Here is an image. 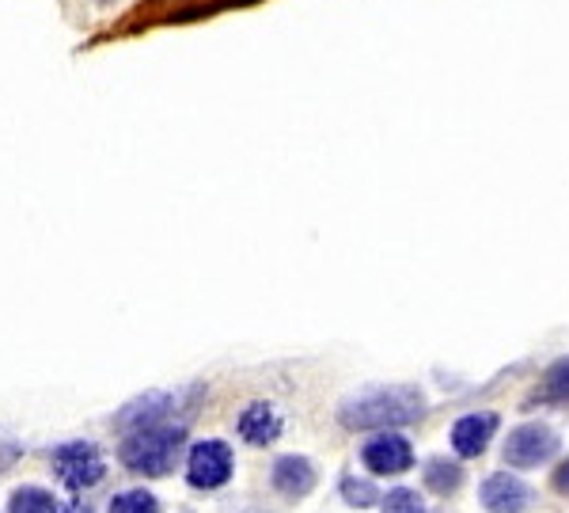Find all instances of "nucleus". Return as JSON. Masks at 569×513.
Masks as SVG:
<instances>
[{
	"instance_id": "2eb2a0df",
	"label": "nucleus",
	"mask_w": 569,
	"mask_h": 513,
	"mask_svg": "<svg viewBox=\"0 0 569 513\" xmlns=\"http://www.w3.org/2000/svg\"><path fill=\"white\" fill-rule=\"evenodd\" d=\"M379 513H426V502L410 487H395L387 491V499H379Z\"/></svg>"
},
{
	"instance_id": "1a4fd4ad",
	"label": "nucleus",
	"mask_w": 569,
	"mask_h": 513,
	"mask_svg": "<svg viewBox=\"0 0 569 513\" xmlns=\"http://www.w3.org/2000/svg\"><path fill=\"white\" fill-rule=\"evenodd\" d=\"M497 430V415L482 410V415H463L460 423L452 426V449L455 457H479L482 449L490 445Z\"/></svg>"
},
{
	"instance_id": "f8f14e48",
	"label": "nucleus",
	"mask_w": 569,
	"mask_h": 513,
	"mask_svg": "<svg viewBox=\"0 0 569 513\" xmlns=\"http://www.w3.org/2000/svg\"><path fill=\"white\" fill-rule=\"evenodd\" d=\"M421 479H426V487L433 494H455L463 483V468L455 464L452 457H433L426 460V472H421Z\"/></svg>"
},
{
	"instance_id": "9b49d317",
	"label": "nucleus",
	"mask_w": 569,
	"mask_h": 513,
	"mask_svg": "<svg viewBox=\"0 0 569 513\" xmlns=\"http://www.w3.org/2000/svg\"><path fill=\"white\" fill-rule=\"evenodd\" d=\"M278 434H281V418H278V410H273V407L251 404L244 415H239V438H244V441L270 445V441H278Z\"/></svg>"
},
{
	"instance_id": "7ed1b4c3",
	"label": "nucleus",
	"mask_w": 569,
	"mask_h": 513,
	"mask_svg": "<svg viewBox=\"0 0 569 513\" xmlns=\"http://www.w3.org/2000/svg\"><path fill=\"white\" fill-rule=\"evenodd\" d=\"M54 472L68 487V491H84V487H95L103 479V457L92 441H68L54 452Z\"/></svg>"
},
{
	"instance_id": "ddd939ff",
	"label": "nucleus",
	"mask_w": 569,
	"mask_h": 513,
	"mask_svg": "<svg viewBox=\"0 0 569 513\" xmlns=\"http://www.w3.org/2000/svg\"><path fill=\"white\" fill-rule=\"evenodd\" d=\"M539 396L547 404H558V407H569V357H558L547 373H543V384H539Z\"/></svg>"
},
{
	"instance_id": "39448f33",
	"label": "nucleus",
	"mask_w": 569,
	"mask_h": 513,
	"mask_svg": "<svg viewBox=\"0 0 569 513\" xmlns=\"http://www.w3.org/2000/svg\"><path fill=\"white\" fill-rule=\"evenodd\" d=\"M232 475V449L224 441H197L186 457V479L197 491H217Z\"/></svg>"
},
{
	"instance_id": "423d86ee",
	"label": "nucleus",
	"mask_w": 569,
	"mask_h": 513,
	"mask_svg": "<svg viewBox=\"0 0 569 513\" xmlns=\"http://www.w3.org/2000/svg\"><path fill=\"white\" fill-rule=\"evenodd\" d=\"M183 407V396H171V392H149V396H137L133 404H126L118 410V430L133 434L144 426H163V423H179L175 410Z\"/></svg>"
},
{
	"instance_id": "f3484780",
	"label": "nucleus",
	"mask_w": 569,
	"mask_h": 513,
	"mask_svg": "<svg viewBox=\"0 0 569 513\" xmlns=\"http://www.w3.org/2000/svg\"><path fill=\"white\" fill-rule=\"evenodd\" d=\"M110 513H160V502L149 491H126L110 499Z\"/></svg>"
},
{
	"instance_id": "dca6fc26",
	"label": "nucleus",
	"mask_w": 569,
	"mask_h": 513,
	"mask_svg": "<svg viewBox=\"0 0 569 513\" xmlns=\"http://www.w3.org/2000/svg\"><path fill=\"white\" fill-rule=\"evenodd\" d=\"M342 499H346L350 506H357V510H368V506H376V502H379V491L368 483V479L346 475V479H342Z\"/></svg>"
},
{
	"instance_id": "9d476101",
	"label": "nucleus",
	"mask_w": 569,
	"mask_h": 513,
	"mask_svg": "<svg viewBox=\"0 0 569 513\" xmlns=\"http://www.w3.org/2000/svg\"><path fill=\"white\" fill-rule=\"evenodd\" d=\"M273 487L284 494V499H304L315 487V468L308 457H278L273 460Z\"/></svg>"
},
{
	"instance_id": "a211bd4d",
	"label": "nucleus",
	"mask_w": 569,
	"mask_h": 513,
	"mask_svg": "<svg viewBox=\"0 0 569 513\" xmlns=\"http://www.w3.org/2000/svg\"><path fill=\"white\" fill-rule=\"evenodd\" d=\"M15 452H20V445H15L12 438H8L4 430H0V472H4L8 464L15 460Z\"/></svg>"
},
{
	"instance_id": "6e6552de",
	"label": "nucleus",
	"mask_w": 569,
	"mask_h": 513,
	"mask_svg": "<svg viewBox=\"0 0 569 513\" xmlns=\"http://www.w3.org/2000/svg\"><path fill=\"white\" fill-rule=\"evenodd\" d=\"M482 506L490 513H524L532 502V491L524 479L508 475V472H494L486 475V483H482Z\"/></svg>"
},
{
	"instance_id": "6ab92c4d",
	"label": "nucleus",
	"mask_w": 569,
	"mask_h": 513,
	"mask_svg": "<svg viewBox=\"0 0 569 513\" xmlns=\"http://www.w3.org/2000/svg\"><path fill=\"white\" fill-rule=\"evenodd\" d=\"M550 487H555L558 494H566V499H569V460H562V464L555 468V475H550Z\"/></svg>"
},
{
	"instance_id": "4468645a",
	"label": "nucleus",
	"mask_w": 569,
	"mask_h": 513,
	"mask_svg": "<svg viewBox=\"0 0 569 513\" xmlns=\"http://www.w3.org/2000/svg\"><path fill=\"white\" fill-rule=\"evenodd\" d=\"M8 513H57V502L42 487H20L8 502Z\"/></svg>"
},
{
	"instance_id": "f257e3e1",
	"label": "nucleus",
	"mask_w": 569,
	"mask_h": 513,
	"mask_svg": "<svg viewBox=\"0 0 569 513\" xmlns=\"http://www.w3.org/2000/svg\"><path fill=\"white\" fill-rule=\"evenodd\" d=\"M426 418V399L418 388L407 384H391V388H368L361 396H350L339 407V423L346 430H395V426H410Z\"/></svg>"
},
{
	"instance_id": "20e7f679",
	"label": "nucleus",
	"mask_w": 569,
	"mask_h": 513,
	"mask_svg": "<svg viewBox=\"0 0 569 513\" xmlns=\"http://www.w3.org/2000/svg\"><path fill=\"white\" fill-rule=\"evenodd\" d=\"M558 452V434L543 423H524L505 438V460L513 468H539Z\"/></svg>"
},
{
	"instance_id": "f03ea898",
	"label": "nucleus",
	"mask_w": 569,
	"mask_h": 513,
	"mask_svg": "<svg viewBox=\"0 0 569 513\" xmlns=\"http://www.w3.org/2000/svg\"><path fill=\"white\" fill-rule=\"evenodd\" d=\"M186 445V426L183 423H163V426H144V430L126 434L122 464L133 475H168L175 468V457Z\"/></svg>"
},
{
	"instance_id": "0eeeda50",
	"label": "nucleus",
	"mask_w": 569,
	"mask_h": 513,
	"mask_svg": "<svg viewBox=\"0 0 569 513\" xmlns=\"http://www.w3.org/2000/svg\"><path fill=\"white\" fill-rule=\"evenodd\" d=\"M361 460H365V468L376 475H402L414 464V445L402 438V434L387 430V434H376L373 441H365Z\"/></svg>"
},
{
	"instance_id": "aec40b11",
	"label": "nucleus",
	"mask_w": 569,
	"mask_h": 513,
	"mask_svg": "<svg viewBox=\"0 0 569 513\" xmlns=\"http://www.w3.org/2000/svg\"><path fill=\"white\" fill-rule=\"evenodd\" d=\"M65 513H92V510H88V506H80V502H73V506H68Z\"/></svg>"
}]
</instances>
